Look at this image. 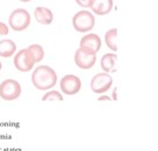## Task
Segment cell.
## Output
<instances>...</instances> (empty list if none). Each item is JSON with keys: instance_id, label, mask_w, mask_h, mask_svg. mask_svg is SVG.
Instances as JSON below:
<instances>
[{"instance_id": "cell-1", "label": "cell", "mask_w": 158, "mask_h": 151, "mask_svg": "<svg viewBox=\"0 0 158 151\" xmlns=\"http://www.w3.org/2000/svg\"><path fill=\"white\" fill-rule=\"evenodd\" d=\"M31 83L37 90L47 91L54 87L57 83V74L54 69L48 65H40L36 68L31 76Z\"/></svg>"}, {"instance_id": "cell-2", "label": "cell", "mask_w": 158, "mask_h": 151, "mask_svg": "<svg viewBox=\"0 0 158 151\" xmlns=\"http://www.w3.org/2000/svg\"><path fill=\"white\" fill-rule=\"evenodd\" d=\"M94 23H95L94 16L89 10H80L72 19L73 28L79 33H86L89 30H92Z\"/></svg>"}, {"instance_id": "cell-3", "label": "cell", "mask_w": 158, "mask_h": 151, "mask_svg": "<svg viewBox=\"0 0 158 151\" xmlns=\"http://www.w3.org/2000/svg\"><path fill=\"white\" fill-rule=\"evenodd\" d=\"M10 27L15 31L26 30L30 24V14L23 8H18L10 15Z\"/></svg>"}, {"instance_id": "cell-4", "label": "cell", "mask_w": 158, "mask_h": 151, "mask_svg": "<svg viewBox=\"0 0 158 151\" xmlns=\"http://www.w3.org/2000/svg\"><path fill=\"white\" fill-rule=\"evenodd\" d=\"M21 95V85L14 79H6L0 84V98L6 101H13Z\"/></svg>"}, {"instance_id": "cell-5", "label": "cell", "mask_w": 158, "mask_h": 151, "mask_svg": "<svg viewBox=\"0 0 158 151\" xmlns=\"http://www.w3.org/2000/svg\"><path fill=\"white\" fill-rule=\"evenodd\" d=\"M35 58L28 49L20 50L14 57V66L21 72H28L35 65Z\"/></svg>"}, {"instance_id": "cell-6", "label": "cell", "mask_w": 158, "mask_h": 151, "mask_svg": "<svg viewBox=\"0 0 158 151\" xmlns=\"http://www.w3.org/2000/svg\"><path fill=\"white\" fill-rule=\"evenodd\" d=\"M113 84V78L108 73H98L91 80V90L97 94H102L108 91Z\"/></svg>"}, {"instance_id": "cell-7", "label": "cell", "mask_w": 158, "mask_h": 151, "mask_svg": "<svg viewBox=\"0 0 158 151\" xmlns=\"http://www.w3.org/2000/svg\"><path fill=\"white\" fill-rule=\"evenodd\" d=\"M81 82L74 74H66L60 79V90L66 95H74L80 91Z\"/></svg>"}, {"instance_id": "cell-8", "label": "cell", "mask_w": 158, "mask_h": 151, "mask_svg": "<svg viewBox=\"0 0 158 151\" xmlns=\"http://www.w3.org/2000/svg\"><path fill=\"white\" fill-rule=\"evenodd\" d=\"M95 61H97V55L89 54L80 48L74 54V63L78 68L83 69V70H89V69L93 68Z\"/></svg>"}, {"instance_id": "cell-9", "label": "cell", "mask_w": 158, "mask_h": 151, "mask_svg": "<svg viewBox=\"0 0 158 151\" xmlns=\"http://www.w3.org/2000/svg\"><path fill=\"white\" fill-rule=\"evenodd\" d=\"M100 48H101V40L97 34H87L80 40V49L89 54L97 55Z\"/></svg>"}, {"instance_id": "cell-10", "label": "cell", "mask_w": 158, "mask_h": 151, "mask_svg": "<svg viewBox=\"0 0 158 151\" xmlns=\"http://www.w3.org/2000/svg\"><path fill=\"white\" fill-rule=\"evenodd\" d=\"M89 8L98 15H106L113 8V0H92Z\"/></svg>"}, {"instance_id": "cell-11", "label": "cell", "mask_w": 158, "mask_h": 151, "mask_svg": "<svg viewBox=\"0 0 158 151\" xmlns=\"http://www.w3.org/2000/svg\"><path fill=\"white\" fill-rule=\"evenodd\" d=\"M34 16L39 23L50 24L54 20L52 12L47 7H36L34 12Z\"/></svg>"}, {"instance_id": "cell-12", "label": "cell", "mask_w": 158, "mask_h": 151, "mask_svg": "<svg viewBox=\"0 0 158 151\" xmlns=\"http://www.w3.org/2000/svg\"><path fill=\"white\" fill-rule=\"evenodd\" d=\"M16 51V44L12 40H1L0 41V57L8 58L12 57Z\"/></svg>"}, {"instance_id": "cell-13", "label": "cell", "mask_w": 158, "mask_h": 151, "mask_svg": "<svg viewBox=\"0 0 158 151\" xmlns=\"http://www.w3.org/2000/svg\"><path fill=\"white\" fill-rule=\"evenodd\" d=\"M116 61H118V56L115 54H106L102 56V58L100 61V65L106 73L113 72L115 71Z\"/></svg>"}, {"instance_id": "cell-14", "label": "cell", "mask_w": 158, "mask_h": 151, "mask_svg": "<svg viewBox=\"0 0 158 151\" xmlns=\"http://www.w3.org/2000/svg\"><path fill=\"white\" fill-rule=\"evenodd\" d=\"M116 40H118V29L116 28H112L105 34V42L107 44V47L113 51H118Z\"/></svg>"}, {"instance_id": "cell-15", "label": "cell", "mask_w": 158, "mask_h": 151, "mask_svg": "<svg viewBox=\"0 0 158 151\" xmlns=\"http://www.w3.org/2000/svg\"><path fill=\"white\" fill-rule=\"evenodd\" d=\"M27 49H28L30 52L33 54L36 63L41 62V61L43 59V57H44V50H43V48H42L41 45H39V44H33V45H29Z\"/></svg>"}, {"instance_id": "cell-16", "label": "cell", "mask_w": 158, "mask_h": 151, "mask_svg": "<svg viewBox=\"0 0 158 151\" xmlns=\"http://www.w3.org/2000/svg\"><path fill=\"white\" fill-rule=\"evenodd\" d=\"M43 101H52V100H58V101H63V95H60V93L57 91H50V92L45 93L44 97L42 98Z\"/></svg>"}, {"instance_id": "cell-17", "label": "cell", "mask_w": 158, "mask_h": 151, "mask_svg": "<svg viewBox=\"0 0 158 151\" xmlns=\"http://www.w3.org/2000/svg\"><path fill=\"white\" fill-rule=\"evenodd\" d=\"M8 26L4 22H0V36H6L8 34Z\"/></svg>"}, {"instance_id": "cell-18", "label": "cell", "mask_w": 158, "mask_h": 151, "mask_svg": "<svg viewBox=\"0 0 158 151\" xmlns=\"http://www.w3.org/2000/svg\"><path fill=\"white\" fill-rule=\"evenodd\" d=\"M76 2L81 7H89L92 0H76Z\"/></svg>"}, {"instance_id": "cell-19", "label": "cell", "mask_w": 158, "mask_h": 151, "mask_svg": "<svg viewBox=\"0 0 158 151\" xmlns=\"http://www.w3.org/2000/svg\"><path fill=\"white\" fill-rule=\"evenodd\" d=\"M104 100H107V101H109V100H110V98L107 97V95H104V97H100L98 99V101H104Z\"/></svg>"}, {"instance_id": "cell-20", "label": "cell", "mask_w": 158, "mask_h": 151, "mask_svg": "<svg viewBox=\"0 0 158 151\" xmlns=\"http://www.w3.org/2000/svg\"><path fill=\"white\" fill-rule=\"evenodd\" d=\"M116 99H118V95H116V88H115L113 92V100H116Z\"/></svg>"}, {"instance_id": "cell-21", "label": "cell", "mask_w": 158, "mask_h": 151, "mask_svg": "<svg viewBox=\"0 0 158 151\" xmlns=\"http://www.w3.org/2000/svg\"><path fill=\"white\" fill-rule=\"evenodd\" d=\"M19 1H21V2H29L31 0H19Z\"/></svg>"}, {"instance_id": "cell-22", "label": "cell", "mask_w": 158, "mask_h": 151, "mask_svg": "<svg viewBox=\"0 0 158 151\" xmlns=\"http://www.w3.org/2000/svg\"><path fill=\"white\" fill-rule=\"evenodd\" d=\"M1 69H2V64H1V62H0V71H1Z\"/></svg>"}]
</instances>
